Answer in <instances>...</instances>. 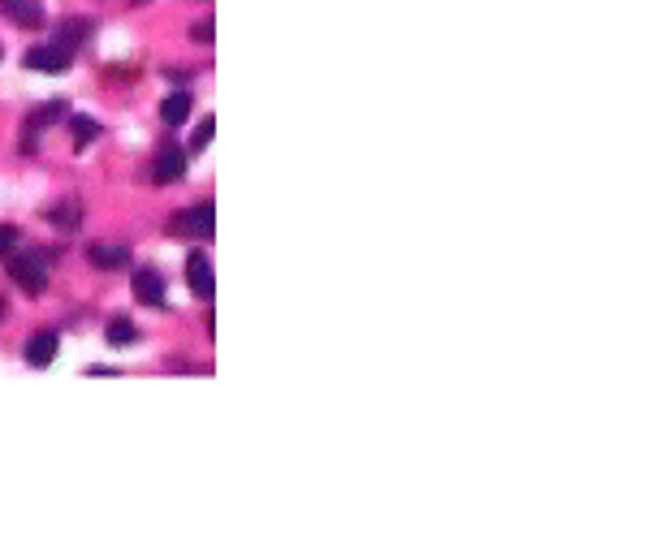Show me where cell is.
I'll return each mask as SVG.
<instances>
[{
  "label": "cell",
  "instance_id": "cell-1",
  "mask_svg": "<svg viewBox=\"0 0 648 539\" xmlns=\"http://www.w3.org/2000/svg\"><path fill=\"white\" fill-rule=\"evenodd\" d=\"M9 277L26 294H44V285H48V255H17V250H9Z\"/></svg>",
  "mask_w": 648,
  "mask_h": 539
},
{
  "label": "cell",
  "instance_id": "cell-2",
  "mask_svg": "<svg viewBox=\"0 0 648 539\" xmlns=\"http://www.w3.org/2000/svg\"><path fill=\"white\" fill-rule=\"evenodd\" d=\"M212 203H200V208H190V212H178L173 216V225H169V229L178 233V238H190V233H195V238H212Z\"/></svg>",
  "mask_w": 648,
  "mask_h": 539
},
{
  "label": "cell",
  "instance_id": "cell-3",
  "mask_svg": "<svg viewBox=\"0 0 648 539\" xmlns=\"http://www.w3.org/2000/svg\"><path fill=\"white\" fill-rule=\"evenodd\" d=\"M186 285H190V294H195V298H203V302H208V298L216 294L212 259H208V255H200V250H195V255L186 259Z\"/></svg>",
  "mask_w": 648,
  "mask_h": 539
},
{
  "label": "cell",
  "instance_id": "cell-4",
  "mask_svg": "<svg viewBox=\"0 0 648 539\" xmlns=\"http://www.w3.org/2000/svg\"><path fill=\"white\" fill-rule=\"evenodd\" d=\"M134 298L143 307H165V277L156 268H139L134 272Z\"/></svg>",
  "mask_w": 648,
  "mask_h": 539
},
{
  "label": "cell",
  "instance_id": "cell-5",
  "mask_svg": "<svg viewBox=\"0 0 648 539\" xmlns=\"http://www.w3.org/2000/svg\"><path fill=\"white\" fill-rule=\"evenodd\" d=\"M186 164H190V151L186 147H169L156 156V168H151V178H156V186H169V181H178L186 173Z\"/></svg>",
  "mask_w": 648,
  "mask_h": 539
},
{
  "label": "cell",
  "instance_id": "cell-6",
  "mask_svg": "<svg viewBox=\"0 0 648 539\" xmlns=\"http://www.w3.org/2000/svg\"><path fill=\"white\" fill-rule=\"evenodd\" d=\"M57 350H61V337H57L52 328H44V332H35L31 341H26V362H31V367H48V362L57 359Z\"/></svg>",
  "mask_w": 648,
  "mask_h": 539
},
{
  "label": "cell",
  "instance_id": "cell-7",
  "mask_svg": "<svg viewBox=\"0 0 648 539\" xmlns=\"http://www.w3.org/2000/svg\"><path fill=\"white\" fill-rule=\"evenodd\" d=\"M69 56H74V52L57 48V44H44V48H31V52H26V66H31V69H44V74H61V69L69 66Z\"/></svg>",
  "mask_w": 648,
  "mask_h": 539
},
{
  "label": "cell",
  "instance_id": "cell-8",
  "mask_svg": "<svg viewBox=\"0 0 648 539\" xmlns=\"http://www.w3.org/2000/svg\"><path fill=\"white\" fill-rule=\"evenodd\" d=\"M0 14L17 22V26H39L44 22V9H39V0H0Z\"/></svg>",
  "mask_w": 648,
  "mask_h": 539
},
{
  "label": "cell",
  "instance_id": "cell-9",
  "mask_svg": "<svg viewBox=\"0 0 648 539\" xmlns=\"http://www.w3.org/2000/svg\"><path fill=\"white\" fill-rule=\"evenodd\" d=\"M87 31H91V26H87V17H66V22H57V26H52V44H57V48H66V52H74L78 48V39H87Z\"/></svg>",
  "mask_w": 648,
  "mask_h": 539
},
{
  "label": "cell",
  "instance_id": "cell-10",
  "mask_svg": "<svg viewBox=\"0 0 648 539\" xmlns=\"http://www.w3.org/2000/svg\"><path fill=\"white\" fill-rule=\"evenodd\" d=\"M190 113H195V99H190V91H173V96L160 104V117H165L169 126H182V121H190Z\"/></svg>",
  "mask_w": 648,
  "mask_h": 539
},
{
  "label": "cell",
  "instance_id": "cell-11",
  "mask_svg": "<svg viewBox=\"0 0 648 539\" xmlns=\"http://www.w3.org/2000/svg\"><path fill=\"white\" fill-rule=\"evenodd\" d=\"M91 263L104 268V272H117V268L130 263V250L126 246H91Z\"/></svg>",
  "mask_w": 648,
  "mask_h": 539
},
{
  "label": "cell",
  "instance_id": "cell-12",
  "mask_svg": "<svg viewBox=\"0 0 648 539\" xmlns=\"http://www.w3.org/2000/svg\"><path fill=\"white\" fill-rule=\"evenodd\" d=\"M104 337H108V345H134V337H139V328L126 320V315H117V320H108V328H104Z\"/></svg>",
  "mask_w": 648,
  "mask_h": 539
},
{
  "label": "cell",
  "instance_id": "cell-13",
  "mask_svg": "<svg viewBox=\"0 0 648 539\" xmlns=\"http://www.w3.org/2000/svg\"><path fill=\"white\" fill-rule=\"evenodd\" d=\"M212 134H216V121H212V117H203L200 126H195V134H190V147H186V151H190V156H195V151H203L208 143H212Z\"/></svg>",
  "mask_w": 648,
  "mask_h": 539
},
{
  "label": "cell",
  "instance_id": "cell-14",
  "mask_svg": "<svg viewBox=\"0 0 648 539\" xmlns=\"http://www.w3.org/2000/svg\"><path fill=\"white\" fill-rule=\"evenodd\" d=\"M91 138H100V126L87 121V117H74V147H87Z\"/></svg>",
  "mask_w": 648,
  "mask_h": 539
},
{
  "label": "cell",
  "instance_id": "cell-15",
  "mask_svg": "<svg viewBox=\"0 0 648 539\" xmlns=\"http://www.w3.org/2000/svg\"><path fill=\"white\" fill-rule=\"evenodd\" d=\"M61 113H66V104H44V108L35 113V121H31V138H35L39 130H44V126H52V121H57Z\"/></svg>",
  "mask_w": 648,
  "mask_h": 539
},
{
  "label": "cell",
  "instance_id": "cell-16",
  "mask_svg": "<svg viewBox=\"0 0 648 539\" xmlns=\"http://www.w3.org/2000/svg\"><path fill=\"white\" fill-rule=\"evenodd\" d=\"M9 250H17V229L14 225H0V255H9Z\"/></svg>",
  "mask_w": 648,
  "mask_h": 539
},
{
  "label": "cell",
  "instance_id": "cell-17",
  "mask_svg": "<svg viewBox=\"0 0 648 539\" xmlns=\"http://www.w3.org/2000/svg\"><path fill=\"white\" fill-rule=\"evenodd\" d=\"M48 220H57V225H74V208H57V212H48Z\"/></svg>",
  "mask_w": 648,
  "mask_h": 539
},
{
  "label": "cell",
  "instance_id": "cell-18",
  "mask_svg": "<svg viewBox=\"0 0 648 539\" xmlns=\"http://www.w3.org/2000/svg\"><path fill=\"white\" fill-rule=\"evenodd\" d=\"M0 56H5V52H0Z\"/></svg>",
  "mask_w": 648,
  "mask_h": 539
}]
</instances>
